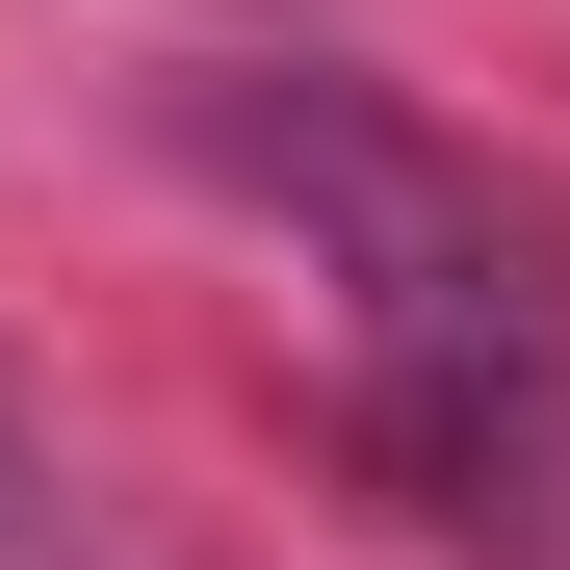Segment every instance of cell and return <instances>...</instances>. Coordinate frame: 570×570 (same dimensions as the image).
<instances>
[{
    "label": "cell",
    "instance_id": "6da1fadb",
    "mask_svg": "<svg viewBox=\"0 0 570 570\" xmlns=\"http://www.w3.org/2000/svg\"><path fill=\"white\" fill-rule=\"evenodd\" d=\"M52 544V466H27V415H0V570H27Z\"/></svg>",
    "mask_w": 570,
    "mask_h": 570
}]
</instances>
